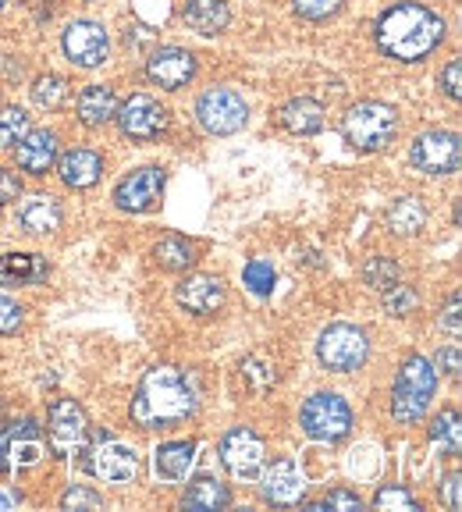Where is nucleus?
<instances>
[{
	"label": "nucleus",
	"mask_w": 462,
	"mask_h": 512,
	"mask_svg": "<svg viewBox=\"0 0 462 512\" xmlns=\"http://www.w3.org/2000/svg\"><path fill=\"white\" fill-rule=\"evenodd\" d=\"M448 25L438 11L416 0H399L377 15L374 22V40L384 57L399 64H420L445 43Z\"/></svg>",
	"instance_id": "f257e3e1"
},
{
	"label": "nucleus",
	"mask_w": 462,
	"mask_h": 512,
	"mask_svg": "<svg viewBox=\"0 0 462 512\" xmlns=\"http://www.w3.org/2000/svg\"><path fill=\"white\" fill-rule=\"evenodd\" d=\"M196 409H200V388L185 370L153 367L139 381L128 416L139 431H168L196 416Z\"/></svg>",
	"instance_id": "f03ea898"
},
{
	"label": "nucleus",
	"mask_w": 462,
	"mask_h": 512,
	"mask_svg": "<svg viewBox=\"0 0 462 512\" xmlns=\"http://www.w3.org/2000/svg\"><path fill=\"white\" fill-rule=\"evenodd\" d=\"M342 136L352 150L381 153L399 139V111L384 100H359L345 111Z\"/></svg>",
	"instance_id": "7ed1b4c3"
},
{
	"label": "nucleus",
	"mask_w": 462,
	"mask_h": 512,
	"mask_svg": "<svg viewBox=\"0 0 462 512\" xmlns=\"http://www.w3.org/2000/svg\"><path fill=\"white\" fill-rule=\"evenodd\" d=\"M438 392V370L423 356H409L399 367L395 388H391V416L395 424H420Z\"/></svg>",
	"instance_id": "20e7f679"
},
{
	"label": "nucleus",
	"mask_w": 462,
	"mask_h": 512,
	"mask_svg": "<svg viewBox=\"0 0 462 512\" xmlns=\"http://www.w3.org/2000/svg\"><path fill=\"white\" fill-rule=\"evenodd\" d=\"M299 427L306 438L335 445L352 434V406L338 392H317L299 409Z\"/></svg>",
	"instance_id": "39448f33"
},
{
	"label": "nucleus",
	"mask_w": 462,
	"mask_h": 512,
	"mask_svg": "<svg viewBox=\"0 0 462 512\" xmlns=\"http://www.w3.org/2000/svg\"><path fill=\"white\" fill-rule=\"evenodd\" d=\"M370 356V338L356 324H331L320 331L317 338V360L331 374H352L367 363Z\"/></svg>",
	"instance_id": "423d86ee"
},
{
	"label": "nucleus",
	"mask_w": 462,
	"mask_h": 512,
	"mask_svg": "<svg viewBox=\"0 0 462 512\" xmlns=\"http://www.w3.org/2000/svg\"><path fill=\"white\" fill-rule=\"evenodd\" d=\"M196 121L210 136H235L249 125V104L239 89L231 86H210L196 100Z\"/></svg>",
	"instance_id": "0eeeda50"
},
{
	"label": "nucleus",
	"mask_w": 462,
	"mask_h": 512,
	"mask_svg": "<svg viewBox=\"0 0 462 512\" xmlns=\"http://www.w3.org/2000/svg\"><path fill=\"white\" fill-rule=\"evenodd\" d=\"M86 470L104 484H132L139 477V452L125 441H118L111 431L96 434L93 445H86Z\"/></svg>",
	"instance_id": "6e6552de"
},
{
	"label": "nucleus",
	"mask_w": 462,
	"mask_h": 512,
	"mask_svg": "<svg viewBox=\"0 0 462 512\" xmlns=\"http://www.w3.org/2000/svg\"><path fill=\"white\" fill-rule=\"evenodd\" d=\"M50 452L57 459H75L89 445V416L75 399H54L47 413Z\"/></svg>",
	"instance_id": "1a4fd4ad"
},
{
	"label": "nucleus",
	"mask_w": 462,
	"mask_h": 512,
	"mask_svg": "<svg viewBox=\"0 0 462 512\" xmlns=\"http://www.w3.org/2000/svg\"><path fill=\"white\" fill-rule=\"evenodd\" d=\"M61 50L64 57L75 64V68H100V64L111 61V32L104 29V22H93V18H75V22L64 25L61 32Z\"/></svg>",
	"instance_id": "9d476101"
},
{
	"label": "nucleus",
	"mask_w": 462,
	"mask_h": 512,
	"mask_svg": "<svg viewBox=\"0 0 462 512\" xmlns=\"http://www.w3.org/2000/svg\"><path fill=\"white\" fill-rule=\"evenodd\" d=\"M114 118H118L121 136L132 139V143H153V139L164 136L168 125H171L168 107L160 104V100H153V96H146V93L128 96L125 104L114 111Z\"/></svg>",
	"instance_id": "9b49d317"
},
{
	"label": "nucleus",
	"mask_w": 462,
	"mask_h": 512,
	"mask_svg": "<svg viewBox=\"0 0 462 512\" xmlns=\"http://www.w3.org/2000/svg\"><path fill=\"white\" fill-rule=\"evenodd\" d=\"M459 157V132H452V128H427L409 146V160L423 175H455L459 171Z\"/></svg>",
	"instance_id": "f8f14e48"
},
{
	"label": "nucleus",
	"mask_w": 462,
	"mask_h": 512,
	"mask_svg": "<svg viewBox=\"0 0 462 512\" xmlns=\"http://www.w3.org/2000/svg\"><path fill=\"white\" fill-rule=\"evenodd\" d=\"M263 456H267V448L253 427H231L221 438V463L239 484H253L260 477Z\"/></svg>",
	"instance_id": "ddd939ff"
},
{
	"label": "nucleus",
	"mask_w": 462,
	"mask_h": 512,
	"mask_svg": "<svg viewBox=\"0 0 462 512\" xmlns=\"http://www.w3.org/2000/svg\"><path fill=\"white\" fill-rule=\"evenodd\" d=\"M164 185H168V171L160 164L136 168L114 185V207L125 210V214H146V210H153L160 203Z\"/></svg>",
	"instance_id": "4468645a"
},
{
	"label": "nucleus",
	"mask_w": 462,
	"mask_h": 512,
	"mask_svg": "<svg viewBox=\"0 0 462 512\" xmlns=\"http://www.w3.org/2000/svg\"><path fill=\"white\" fill-rule=\"evenodd\" d=\"M196 72H200L196 54L185 47H175V43H168V47H153L150 57H146V79H150L153 86L168 89V93L185 89L192 79H196Z\"/></svg>",
	"instance_id": "2eb2a0df"
},
{
	"label": "nucleus",
	"mask_w": 462,
	"mask_h": 512,
	"mask_svg": "<svg viewBox=\"0 0 462 512\" xmlns=\"http://www.w3.org/2000/svg\"><path fill=\"white\" fill-rule=\"evenodd\" d=\"M43 456V438L36 420H11L0 427V477L15 473L18 466H32Z\"/></svg>",
	"instance_id": "dca6fc26"
},
{
	"label": "nucleus",
	"mask_w": 462,
	"mask_h": 512,
	"mask_svg": "<svg viewBox=\"0 0 462 512\" xmlns=\"http://www.w3.org/2000/svg\"><path fill=\"white\" fill-rule=\"evenodd\" d=\"M260 491L267 505H299L306 498V473L292 456L274 459L267 470H260Z\"/></svg>",
	"instance_id": "f3484780"
},
{
	"label": "nucleus",
	"mask_w": 462,
	"mask_h": 512,
	"mask_svg": "<svg viewBox=\"0 0 462 512\" xmlns=\"http://www.w3.org/2000/svg\"><path fill=\"white\" fill-rule=\"evenodd\" d=\"M15 164L32 178H43L47 171H54L57 153H61V139L54 128H29L15 146Z\"/></svg>",
	"instance_id": "a211bd4d"
},
{
	"label": "nucleus",
	"mask_w": 462,
	"mask_h": 512,
	"mask_svg": "<svg viewBox=\"0 0 462 512\" xmlns=\"http://www.w3.org/2000/svg\"><path fill=\"white\" fill-rule=\"evenodd\" d=\"M224 299H228L224 281L214 278V274H189L175 288V303L192 317H214V313L224 310Z\"/></svg>",
	"instance_id": "6ab92c4d"
},
{
	"label": "nucleus",
	"mask_w": 462,
	"mask_h": 512,
	"mask_svg": "<svg viewBox=\"0 0 462 512\" xmlns=\"http://www.w3.org/2000/svg\"><path fill=\"white\" fill-rule=\"evenodd\" d=\"M54 168L68 189L82 192V189H93V185L100 182V175H104V157H100L96 150H89V146H72V150L57 153Z\"/></svg>",
	"instance_id": "aec40b11"
},
{
	"label": "nucleus",
	"mask_w": 462,
	"mask_h": 512,
	"mask_svg": "<svg viewBox=\"0 0 462 512\" xmlns=\"http://www.w3.org/2000/svg\"><path fill=\"white\" fill-rule=\"evenodd\" d=\"M61 221H64V207L50 192H36V196L22 200V207L15 214V224L25 235H50L61 228Z\"/></svg>",
	"instance_id": "412c9836"
},
{
	"label": "nucleus",
	"mask_w": 462,
	"mask_h": 512,
	"mask_svg": "<svg viewBox=\"0 0 462 512\" xmlns=\"http://www.w3.org/2000/svg\"><path fill=\"white\" fill-rule=\"evenodd\" d=\"M50 278V260L40 253H0V285L32 288Z\"/></svg>",
	"instance_id": "4be33fe9"
},
{
	"label": "nucleus",
	"mask_w": 462,
	"mask_h": 512,
	"mask_svg": "<svg viewBox=\"0 0 462 512\" xmlns=\"http://www.w3.org/2000/svg\"><path fill=\"white\" fill-rule=\"evenodd\" d=\"M196 452H200L196 441H164V445L153 452V473H157V480H164V484H182L192 466H196Z\"/></svg>",
	"instance_id": "5701e85b"
},
{
	"label": "nucleus",
	"mask_w": 462,
	"mask_h": 512,
	"mask_svg": "<svg viewBox=\"0 0 462 512\" xmlns=\"http://www.w3.org/2000/svg\"><path fill=\"white\" fill-rule=\"evenodd\" d=\"M114 111H118V93L107 82H93L75 96V114L86 128H104L107 121H114Z\"/></svg>",
	"instance_id": "b1692460"
},
{
	"label": "nucleus",
	"mask_w": 462,
	"mask_h": 512,
	"mask_svg": "<svg viewBox=\"0 0 462 512\" xmlns=\"http://www.w3.org/2000/svg\"><path fill=\"white\" fill-rule=\"evenodd\" d=\"M278 121L292 136H317L324 128V104L313 100V96H292L278 111Z\"/></svg>",
	"instance_id": "393cba45"
},
{
	"label": "nucleus",
	"mask_w": 462,
	"mask_h": 512,
	"mask_svg": "<svg viewBox=\"0 0 462 512\" xmlns=\"http://www.w3.org/2000/svg\"><path fill=\"white\" fill-rule=\"evenodd\" d=\"M182 18L200 36H221L231 25V8L228 0H185Z\"/></svg>",
	"instance_id": "a878e982"
},
{
	"label": "nucleus",
	"mask_w": 462,
	"mask_h": 512,
	"mask_svg": "<svg viewBox=\"0 0 462 512\" xmlns=\"http://www.w3.org/2000/svg\"><path fill=\"white\" fill-rule=\"evenodd\" d=\"M200 249H196V242L185 239V235H164V239L153 246V260H157L160 271H171V274H182L189 271L196 260H200Z\"/></svg>",
	"instance_id": "bb28decb"
},
{
	"label": "nucleus",
	"mask_w": 462,
	"mask_h": 512,
	"mask_svg": "<svg viewBox=\"0 0 462 512\" xmlns=\"http://www.w3.org/2000/svg\"><path fill=\"white\" fill-rule=\"evenodd\" d=\"M384 221H388V228L395 235H420L423 224H427V207H423L416 196H399V200L388 207Z\"/></svg>",
	"instance_id": "cd10ccee"
},
{
	"label": "nucleus",
	"mask_w": 462,
	"mask_h": 512,
	"mask_svg": "<svg viewBox=\"0 0 462 512\" xmlns=\"http://www.w3.org/2000/svg\"><path fill=\"white\" fill-rule=\"evenodd\" d=\"M182 505L185 509H228L231 491L214 477H196L189 484V491L182 495Z\"/></svg>",
	"instance_id": "c85d7f7f"
},
{
	"label": "nucleus",
	"mask_w": 462,
	"mask_h": 512,
	"mask_svg": "<svg viewBox=\"0 0 462 512\" xmlns=\"http://www.w3.org/2000/svg\"><path fill=\"white\" fill-rule=\"evenodd\" d=\"M29 93H32V104L40 107V111H57V107H64V100L72 96V82L57 72H47V75H40V79H32Z\"/></svg>",
	"instance_id": "c756f323"
},
{
	"label": "nucleus",
	"mask_w": 462,
	"mask_h": 512,
	"mask_svg": "<svg viewBox=\"0 0 462 512\" xmlns=\"http://www.w3.org/2000/svg\"><path fill=\"white\" fill-rule=\"evenodd\" d=\"M431 441L438 448H445L448 456L462 452V427H459V409H441L431 424Z\"/></svg>",
	"instance_id": "7c9ffc66"
},
{
	"label": "nucleus",
	"mask_w": 462,
	"mask_h": 512,
	"mask_svg": "<svg viewBox=\"0 0 462 512\" xmlns=\"http://www.w3.org/2000/svg\"><path fill=\"white\" fill-rule=\"evenodd\" d=\"M32 128V114L22 107H0V150H11Z\"/></svg>",
	"instance_id": "2f4dec72"
},
{
	"label": "nucleus",
	"mask_w": 462,
	"mask_h": 512,
	"mask_svg": "<svg viewBox=\"0 0 462 512\" xmlns=\"http://www.w3.org/2000/svg\"><path fill=\"white\" fill-rule=\"evenodd\" d=\"M242 281H246V288L253 292V296H271L274 285H278V271H274L271 260H249L246 267H242Z\"/></svg>",
	"instance_id": "473e14b6"
},
{
	"label": "nucleus",
	"mask_w": 462,
	"mask_h": 512,
	"mask_svg": "<svg viewBox=\"0 0 462 512\" xmlns=\"http://www.w3.org/2000/svg\"><path fill=\"white\" fill-rule=\"evenodd\" d=\"M374 509H388V512H420V502H416V495L406 488V484H384V488H377L374 495Z\"/></svg>",
	"instance_id": "72a5a7b5"
},
{
	"label": "nucleus",
	"mask_w": 462,
	"mask_h": 512,
	"mask_svg": "<svg viewBox=\"0 0 462 512\" xmlns=\"http://www.w3.org/2000/svg\"><path fill=\"white\" fill-rule=\"evenodd\" d=\"M359 274H363V281H367L370 288L384 292V288H391L395 281H399V264H395V260H388V256H370Z\"/></svg>",
	"instance_id": "f704fd0d"
},
{
	"label": "nucleus",
	"mask_w": 462,
	"mask_h": 512,
	"mask_svg": "<svg viewBox=\"0 0 462 512\" xmlns=\"http://www.w3.org/2000/svg\"><path fill=\"white\" fill-rule=\"evenodd\" d=\"M416 306H420V296H416L413 285L395 281L391 288H384V313H391V317H409Z\"/></svg>",
	"instance_id": "c9c22d12"
},
{
	"label": "nucleus",
	"mask_w": 462,
	"mask_h": 512,
	"mask_svg": "<svg viewBox=\"0 0 462 512\" xmlns=\"http://www.w3.org/2000/svg\"><path fill=\"white\" fill-rule=\"evenodd\" d=\"M345 8V0H292V11L303 22H327Z\"/></svg>",
	"instance_id": "e433bc0d"
},
{
	"label": "nucleus",
	"mask_w": 462,
	"mask_h": 512,
	"mask_svg": "<svg viewBox=\"0 0 462 512\" xmlns=\"http://www.w3.org/2000/svg\"><path fill=\"white\" fill-rule=\"evenodd\" d=\"M61 509H104V495L86 488V484H72L61 495Z\"/></svg>",
	"instance_id": "4c0bfd02"
},
{
	"label": "nucleus",
	"mask_w": 462,
	"mask_h": 512,
	"mask_svg": "<svg viewBox=\"0 0 462 512\" xmlns=\"http://www.w3.org/2000/svg\"><path fill=\"white\" fill-rule=\"evenodd\" d=\"M22 324H25V306H18L8 296H0V335H18Z\"/></svg>",
	"instance_id": "58836bf2"
},
{
	"label": "nucleus",
	"mask_w": 462,
	"mask_h": 512,
	"mask_svg": "<svg viewBox=\"0 0 462 512\" xmlns=\"http://www.w3.org/2000/svg\"><path fill=\"white\" fill-rule=\"evenodd\" d=\"M313 509H363V498L356 495V491L349 488H335L327 498H320V502H310Z\"/></svg>",
	"instance_id": "ea45409f"
},
{
	"label": "nucleus",
	"mask_w": 462,
	"mask_h": 512,
	"mask_svg": "<svg viewBox=\"0 0 462 512\" xmlns=\"http://www.w3.org/2000/svg\"><path fill=\"white\" fill-rule=\"evenodd\" d=\"M18 196H22V175L11 168H0V207H8Z\"/></svg>",
	"instance_id": "a19ab883"
},
{
	"label": "nucleus",
	"mask_w": 462,
	"mask_h": 512,
	"mask_svg": "<svg viewBox=\"0 0 462 512\" xmlns=\"http://www.w3.org/2000/svg\"><path fill=\"white\" fill-rule=\"evenodd\" d=\"M459 86H462V61L459 57H452L448 68L441 72V89L448 93V100H459Z\"/></svg>",
	"instance_id": "79ce46f5"
},
{
	"label": "nucleus",
	"mask_w": 462,
	"mask_h": 512,
	"mask_svg": "<svg viewBox=\"0 0 462 512\" xmlns=\"http://www.w3.org/2000/svg\"><path fill=\"white\" fill-rule=\"evenodd\" d=\"M242 374H249L253 377L260 388H267V384H274V370H267L260 360H249V363H242Z\"/></svg>",
	"instance_id": "37998d69"
},
{
	"label": "nucleus",
	"mask_w": 462,
	"mask_h": 512,
	"mask_svg": "<svg viewBox=\"0 0 462 512\" xmlns=\"http://www.w3.org/2000/svg\"><path fill=\"white\" fill-rule=\"evenodd\" d=\"M441 328H448L452 335H459V292H452V299H448V310L441 313Z\"/></svg>",
	"instance_id": "c03bdc74"
},
{
	"label": "nucleus",
	"mask_w": 462,
	"mask_h": 512,
	"mask_svg": "<svg viewBox=\"0 0 462 512\" xmlns=\"http://www.w3.org/2000/svg\"><path fill=\"white\" fill-rule=\"evenodd\" d=\"M438 367H441V370H448L452 377L459 374V345L452 342L448 349H441V352H438Z\"/></svg>",
	"instance_id": "a18cd8bd"
},
{
	"label": "nucleus",
	"mask_w": 462,
	"mask_h": 512,
	"mask_svg": "<svg viewBox=\"0 0 462 512\" xmlns=\"http://www.w3.org/2000/svg\"><path fill=\"white\" fill-rule=\"evenodd\" d=\"M441 498H448V505L459 509V473H448V480H441Z\"/></svg>",
	"instance_id": "49530a36"
},
{
	"label": "nucleus",
	"mask_w": 462,
	"mask_h": 512,
	"mask_svg": "<svg viewBox=\"0 0 462 512\" xmlns=\"http://www.w3.org/2000/svg\"><path fill=\"white\" fill-rule=\"evenodd\" d=\"M4 4H8V0H0V8H4Z\"/></svg>",
	"instance_id": "de8ad7c7"
},
{
	"label": "nucleus",
	"mask_w": 462,
	"mask_h": 512,
	"mask_svg": "<svg viewBox=\"0 0 462 512\" xmlns=\"http://www.w3.org/2000/svg\"><path fill=\"white\" fill-rule=\"evenodd\" d=\"M0 100H4V96H0Z\"/></svg>",
	"instance_id": "09e8293b"
}]
</instances>
